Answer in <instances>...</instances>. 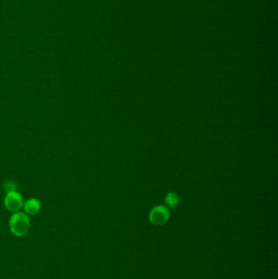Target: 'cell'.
Instances as JSON below:
<instances>
[{
    "label": "cell",
    "mask_w": 278,
    "mask_h": 279,
    "mask_svg": "<svg viewBox=\"0 0 278 279\" xmlns=\"http://www.w3.org/2000/svg\"><path fill=\"white\" fill-rule=\"evenodd\" d=\"M4 189L6 190V191H7V193L11 192V191H16V184L14 183L13 181H7V182L4 184Z\"/></svg>",
    "instance_id": "8992f818"
},
{
    "label": "cell",
    "mask_w": 278,
    "mask_h": 279,
    "mask_svg": "<svg viewBox=\"0 0 278 279\" xmlns=\"http://www.w3.org/2000/svg\"><path fill=\"white\" fill-rule=\"evenodd\" d=\"M4 204L6 208L10 212H18L22 208V197L16 191L8 192L5 198Z\"/></svg>",
    "instance_id": "3957f363"
},
{
    "label": "cell",
    "mask_w": 278,
    "mask_h": 279,
    "mask_svg": "<svg viewBox=\"0 0 278 279\" xmlns=\"http://www.w3.org/2000/svg\"><path fill=\"white\" fill-rule=\"evenodd\" d=\"M40 203L35 199H30L25 203V211L27 214L35 215L40 210Z\"/></svg>",
    "instance_id": "277c9868"
},
{
    "label": "cell",
    "mask_w": 278,
    "mask_h": 279,
    "mask_svg": "<svg viewBox=\"0 0 278 279\" xmlns=\"http://www.w3.org/2000/svg\"><path fill=\"white\" fill-rule=\"evenodd\" d=\"M9 225L11 233L18 237H21L29 231L30 222L26 214L18 212L11 216Z\"/></svg>",
    "instance_id": "6da1fadb"
},
{
    "label": "cell",
    "mask_w": 278,
    "mask_h": 279,
    "mask_svg": "<svg viewBox=\"0 0 278 279\" xmlns=\"http://www.w3.org/2000/svg\"><path fill=\"white\" fill-rule=\"evenodd\" d=\"M165 203L167 204V207L170 208H175L176 206L178 205L179 197L178 195L175 193H169L166 197Z\"/></svg>",
    "instance_id": "5b68a950"
},
{
    "label": "cell",
    "mask_w": 278,
    "mask_h": 279,
    "mask_svg": "<svg viewBox=\"0 0 278 279\" xmlns=\"http://www.w3.org/2000/svg\"><path fill=\"white\" fill-rule=\"evenodd\" d=\"M170 211L164 206H157L149 213V221L154 226H163L169 221Z\"/></svg>",
    "instance_id": "7a4b0ae2"
}]
</instances>
